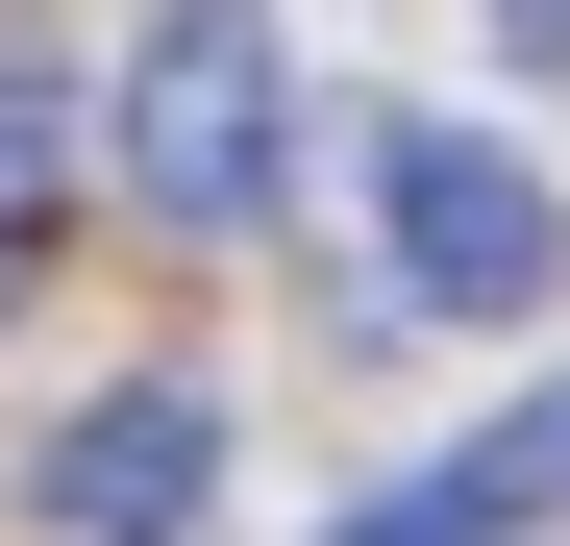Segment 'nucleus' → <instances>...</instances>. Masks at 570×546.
<instances>
[{
	"label": "nucleus",
	"instance_id": "nucleus-1",
	"mask_svg": "<svg viewBox=\"0 0 570 546\" xmlns=\"http://www.w3.org/2000/svg\"><path fill=\"white\" fill-rule=\"evenodd\" d=\"M100 149H125L149 224H273V174H298V50H273L248 0H174V26L125 50Z\"/></svg>",
	"mask_w": 570,
	"mask_h": 546
},
{
	"label": "nucleus",
	"instance_id": "nucleus-2",
	"mask_svg": "<svg viewBox=\"0 0 570 546\" xmlns=\"http://www.w3.org/2000/svg\"><path fill=\"white\" fill-rule=\"evenodd\" d=\"M372 199H397V323H546L570 299V199H546L497 125H397Z\"/></svg>",
	"mask_w": 570,
	"mask_h": 546
},
{
	"label": "nucleus",
	"instance_id": "nucleus-3",
	"mask_svg": "<svg viewBox=\"0 0 570 546\" xmlns=\"http://www.w3.org/2000/svg\"><path fill=\"white\" fill-rule=\"evenodd\" d=\"M26 497H50L75 546H174V521L224 497V398H199V373H125V398H75Z\"/></svg>",
	"mask_w": 570,
	"mask_h": 546
},
{
	"label": "nucleus",
	"instance_id": "nucleus-4",
	"mask_svg": "<svg viewBox=\"0 0 570 546\" xmlns=\"http://www.w3.org/2000/svg\"><path fill=\"white\" fill-rule=\"evenodd\" d=\"M50 224H75V75H50V50H0V299L50 273Z\"/></svg>",
	"mask_w": 570,
	"mask_h": 546
},
{
	"label": "nucleus",
	"instance_id": "nucleus-5",
	"mask_svg": "<svg viewBox=\"0 0 570 546\" xmlns=\"http://www.w3.org/2000/svg\"><path fill=\"white\" fill-rule=\"evenodd\" d=\"M422 497H446L471 546H521V521L570 497V398H521V422H471V447H446V472H422Z\"/></svg>",
	"mask_w": 570,
	"mask_h": 546
},
{
	"label": "nucleus",
	"instance_id": "nucleus-6",
	"mask_svg": "<svg viewBox=\"0 0 570 546\" xmlns=\"http://www.w3.org/2000/svg\"><path fill=\"white\" fill-rule=\"evenodd\" d=\"M323 546H471V521H446V497H347Z\"/></svg>",
	"mask_w": 570,
	"mask_h": 546
},
{
	"label": "nucleus",
	"instance_id": "nucleus-7",
	"mask_svg": "<svg viewBox=\"0 0 570 546\" xmlns=\"http://www.w3.org/2000/svg\"><path fill=\"white\" fill-rule=\"evenodd\" d=\"M497 50H521V75H570V0H497Z\"/></svg>",
	"mask_w": 570,
	"mask_h": 546
}]
</instances>
